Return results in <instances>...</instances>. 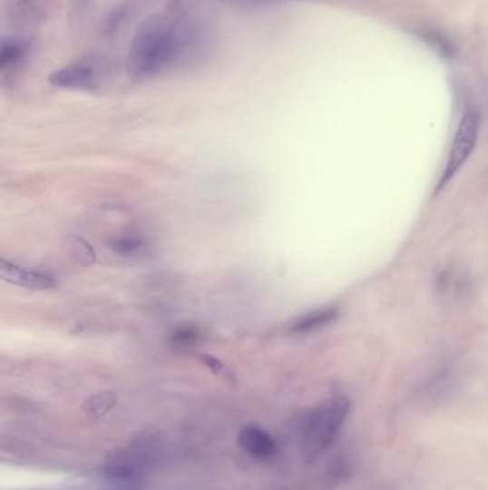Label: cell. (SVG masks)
<instances>
[{
	"label": "cell",
	"instance_id": "1",
	"mask_svg": "<svg viewBox=\"0 0 488 490\" xmlns=\"http://www.w3.org/2000/svg\"><path fill=\"white\" fill-rule=\"evenodd\" d=\"M190 44L185 24L165 15L142 22L133 34L128 54L129 74L135 81H148L170 71L182 59Z\"/></svg>",
	"mask_w": 488,
	"mask_h": 490
},
{
	"label": "cell",
	"instance_id": "2",
	"mask_svg": "<svg viewBox=\"0 0 488 490\" xmlns=\"http://www.w3.org/2000/svg\"><path fill=\"white\" fill-rule=\"evenodd\" d=\"M349 415L348 398L336 396L319 403L302 417L299 425L302 455L314 460L338 437Z\"/></svg>",
	"mask_w": 488,
	"mask_h": 490
},
{
	"label": "cell",
	"instance_id": "3",
	"mask_svg": "<svg viewBox=\"0 0 488 490\" xmlns=\"http://www.w3.org/2000/svg\"><path fill=\"white\" fill-rule=\"evenodd\" d=\"M478 133H480V118L474 111H465L462 121L458 123L454 140L451 143L447 162L441 175L440 187H444L451 178H454L458 171L472 157L473 151L477 145Z\"/></svg>",
	"mask_w": 488,
	"mask_h": 490
},
{
	"label": "cell",
	"instance_id": "4",
	"mask_svg": "<svg viewBox=\"0 0 488 490\" xmlns=\"http://www.w3.org/2000/svg\"><path fill=\"white\" fill-rule=\"evenodd\" d=\"M48 81L54 88L95 91L99 86L101 76L98 66L93 62L79 61L52 72Z\"/></svg>",
	"mask_w": 488,
	"mask_h": 490
},
{
	"label": "cell",
	"instance_id": "5",
	"mask_svg": "<svg viewBox=\"0 0 488 490\" xmlns=\"http://www.w3.org/2000/svg\"><path fill=\"white\" fill-rule=\"evenodd\" d=\"M31 42L22 36H6L0 44V78L12 83L21 76L31 59Z\"/></svg>",
	"mask_w": 488,
	"mask_h": 490
},
{
	"label": "cell",
	"instance_id": "6",
	"mask_svg": "<svg viewBox=\"0 0 488 490\" xmlns=\"http://www.w3.org/2000/svg\"><path fill=\"white\" fill-rule=\"evenodd\" d=\"M0 276L7 283L34 291H46L56 287V279L49 272L24 269L15 262L7 261L6 259L0 261Z\"/></svg>",
	"mask_w": 488,
	"mask_h": 490
},
{
	"label": "cell",
	"instance_id": "7",
	"mask_svg": "<svg viewBox=\"0 0 488 490\" xmlns=\"http://www.w3.org/2000/svg\"><path fill=\"white\" fill-rule=\"evenodd\" d=\"M239 446L258 460H271L277 456L278 446L268 432L257 426H247L238 435Z\"/></svg>",
	"mask_w": 488,
	"mask_h": 490
},
{
	"label": "cell",
	"instance_id": "8",
	"mask_svg": "<svg viewBox=\"0 0 488 490\" xmlns=\"http://www.w3.org/2000/svg\"><path fill=\"white\" fill-rule=\"evenodd\" d=\"M51 0H7V14L21 27H32L48 16Z\"/></svg>",
	"mask_w": 488,
	"mask_h": 490
},
{
	"label": "cell",
	"instance_id": "9",
	"mask_svg": "<svg viewBox=\"0 0 488 490\" xmlns=\"http://www.w3.org/2000/svg\"><path fill=\"white\" fill-rule=\"evenodd\" d=\"M337 316H338V310L336 307H324V309L297 317L296 320L289 324L288 330L294 334L311 333L333 323Z\"/></svg>",
	"mask_w": 488,
	"mask_h": 490
},
{
	"label": "cell",
	"instance_id": "10",
	"mask_svg": "<svg viewBox=\"0 0 488 490\" xmlns=\"http://www.w3.org/2000/svg\"><path fill=\"white\" fill-rule=\"evenodd\" d=\"M111 249L116 256L133 259V257L142 256L146 244L141 237H136V235H121L111 241Z\"/></svg>",
	"mask_w": 488,
	"mask_h": 490
},
{
	"label": "cell",
	"instance_id": "11",
	"mask_svg": "<svg viewBox=\"0 0 488 490\" xmlns=\"http://www.w3.org/2000/svg\"><path fill=\"white\" fill-rule=\"evenodd\" d=\"M69 252H71L72 259L79 262L81 266H93L96 261L95 250L92 249V245L89 244L86 240L82 237H71L68 242Z\"/></svg>",
	"mask_w": 488,
	"mask_h": 490
},
{
	"label": "cell",
	"instance_id": "12",
	"mask_svg": "<svg viewBox=\"0 0 488 490\" xmlns=\"http://www.w3.org/2000/svg\"><path fill=\"white\" fill-rule=\"evenodd\" d=\"M202 338L200 328L195 326H181L171 334V343L175 344L178 348H190L193 344H197Z\"/></svg>",
	"mask_w": 488,
	"mask_h": 490
},
{
	"label": "cell",
	"instance_id": "13",
	"mask_svg": "<svg viewBox=\"0 0 488 490\" xmlns=\"http://www.w3.org/2000/svg\"><path fill=\"white\" fill-rule=\"evenodd\" d=\"M116 397L113 393H99V395L93 396L86 405V410L89 415L92 416H102L103 413L108 412L109 408L115 405Z\"/></svg>",
	"mask_w": 488,
	"mask_h": 490
},
{
	"label": "cell",
	"instance_id": "14",
	"mask_svg": "<svg viewBox=\"0 0 488 490\" xmlns=\"http://www.w3.org/2000/svg\"><path fill=\"white\" fill-rule=\"evenodd\" d=\"M200 360H202V363H204V365H207L208 368H210V370L214 371L215 375H229V371H228V368H225V366L222 365V363H220L218 358H210V356H208V354H204V356H200Z\"/></svg>",
	"mask_w": 488,
	"mask_h": 490
},
{
	"label": "cell",
	"instance_id": "15",
	"mask_svg": "<svg viewBox=\"0 0 488 490\" xmlns=\"http://www.w3.org/2000/svg\"><path fill=\"white\" fill-rule=\"evenodd\" d=\"M89 2L91 0H73V4H75L76 11H83L86 6H88Z\"/></svg>",
	"mask_w": 488,
	"mask_h": 490
}]
</instances>
